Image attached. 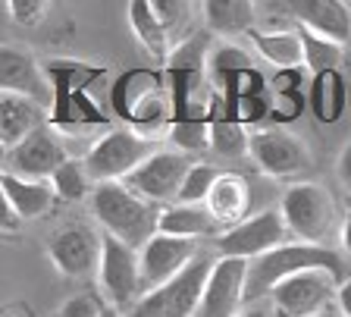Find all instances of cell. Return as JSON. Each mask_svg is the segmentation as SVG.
Instances as JSON below:
<instances>
[{
    "label": "cell",
    "instance_id": "35",
    "mask_svg": "<svg viewBox=\"0 0 351 317\" xmlns=\"http://www.w3.org/2000/svg\"><path fill=\"white\" fill-rule=\"evenodd\" d=\"M301 107H304V95H276L273 97L270 119L273 123H279V126L292 123V119L301 113Z\"/></svg>",
    "mask_w": 351,
    "mask_h": 317
},
{
    "label": "cell",
    "instance_id": "23",
    "mask_svg": "<svg viewBox=\"0 0 351 317\" xmlns=\"http://www.w3.org/2000/svg\"><path fill=\"white\" fill-rule=\"evenodd\" d=\"M157 97H163L160 79L154 73L138 69V73H125L123 79L117 82V89H113V107H117V113L123 119L135 123V117H138L151 101H157Z\"/></svg>",
    "mask_w": 351,
    "mask_h": 317
},
{
    "label": "cell",
    "instance_id": "41",
    "mask_svg": "<svg viewBox=\"0 0 351 317\" xmlns=\"http://www.w3.org/2000/svg\"><path fill=\"white\" fill-rule=\"evenodd\" d=\"M239 317H273L270 314V308H267V305H261V302H254V305H248V308L241 311Z\"/></svg>",
    "mask_w": 351,
    "mask_h": 317
},
{
    "label": "cell",
    "instance_id": "26",
    "mask_svg": "<svg viewBox=\"0 0 351 317\" xmlns=\"http://www.w3.org/2000/svg\"><path fill=\"white\" fill-rule=\"evenodd\" d=\"M129 23H132L135 38H138L141 47H145L151 57L167 60L169 54H173V47H169V35L160 25V19L154 16L151 0H135V3H129Z\"/></svg>",
    "mask_w": 351,
    "mask_h": 317
},
{
    "label": "cell",
    "instance_id": "7",
    "mask_svg": "<svg viewBox=\"0 0 351 317\" xmlns=\"http://www.w3.org/2000/svg\"><path fill=\"white\" fill-rule=\"evenodd\" d=\"M97 283H101V289H104L107 305H113V308H119V311L135 308L138 298L145 295L138 251L104 233V251H101V267H97Z\"/></svg>",
    "mask_w": 351,
    "mask_h": 317
},
{
    "label": "cell",
    "instance_id": "34",
    "mask_svg": "<svg viewBox=\"0 0 351 317\" xmlns=\"http://www.w3.org/2000/svg\"><path fill=\"white\" fill-rule=\"evenodd\" d=\"M3 10H7L19 25H38L44 19L47 3H44V0H10V3H3Z\"/></svg>",
    "mask_w": 351,
    "mask_h": 317
},
{
    "label": "cell",
    "instance_id": "22",
    "mask_svg": "<svg viewBox=\"0 0 351 317\" xmlns=\"http://www.w3.org/2000/svg\"><path fill=\"white\" fill-rule=\"evenodd\" d=\"M257 54L267 63L279 69H301L304 67V45H301L298 29H261L251 32Z\"/></svg>",
    "mask_w": 351,
    "mask_h": 317
},
{
    "label": "cell",
    "instance_id": "24",
    "mask_svg": "<svg viewBox=\"0 0 351 317\" xmlns=\"http://www.w3.org/2000/svg\"><path fill=\"white\" fill-rule=\"evenodd\" d=\"M204 23L213 35H245L254 32L251 25L257 23V7L251 0H207L204 7Z\"/></svg>",
    "mask_w": 351,
    "mask_h": 317
},
{
    "label": "cell",
    "instance_id": "33",
    "mask_svg": "<svg viewBox=\"0 0 351 317\" xmlns=\"http://www.w3.org/2000/svg\"><path fill=\"white\" fill-rule=\"evenodd\" d=\"M154 7V16L160 19V25L167 29V35L173 38V32L179 29V25L185 23V16H189V3H182V0H151Z\"/></svg>",
    "mask_w": 351,
    "mask_h": 317
},
{
    "label": "cell",
    "instance_id": "37",
    "mask_svg": "<svg viewBox=\"0 0 351 317\" xmlns=\"http://www.w3.org/2000/svg\"><path fill=\"white\" fill-rule=\"evenodd\" d=\"M301 82H304V69H279L273 75V91L276 95H301Z\"/></svg>",
    "mask_w": 351,
    "mask_h": 317
},
{
    "label": "cell",
    "instance_id": "28",
    "mask_svg": "<svg viewBox=\"0 0 351 317\" xmlns=\"http://www.w3.org/2000/svg\"><path fill=\"white\" fill-rule=\"evenodd\" d=\"M301 45H304V67L311 69V75H320V73H336L339 67H342V45H336V41H329V38L323 35H314V32L301 29Z\"/></svg>",
    "mask_w": 351,
    "mask_h": 317
},
{
    "label": "cell",
    "instance_id": "32",
    "mask_svg": "<svg viewBox=\"0 0 351 317\" xmlns=\"http://www.w3.org/2000/svg\"><path fill=\"white\" fill-rule=\"evenodd\" d=\"M229 107L235 110V117L241 123H263L270 119V110H273V101L267 95H251V97H239V101H229Z\"/></svg>",
    "mask_w": 351,
    "mask_h": 317
},
{
    "label": "cell",
    "instance_id": "5",
    "mask_svg": "<svg viewBox=\"0 0 351 317\" xmlns=\"http://www.w3.org/2000/svg\"><path fill=\"white\" fill-rule=\"evenodd\" d=\"M213 264L217 261H210L201 251L173 283L141 295L138 305L132 308V317H195L197 305H201V295H204V286L210 280Z\"/></svg>",
    "mask_w": 351,
    "mask_h": 317
},
{
    "label": "cell",
    "instance_id": "25",
    "mask_svg": "<svg viewBox=\"0 0 351 317\" xmlns=\"http://www.w3.org/2000/svg\"><path fill=\"white\" fill-rule=\"evenodd\" d=\"M311 110L320 123H336L342 117L345 104H348V85H345L342 73H320L311 75V91H307Z\"/></svg>",
    "mask_w": 351,
    "mask_h": 317
},
{
    "label": "cell",
    "instance_id": "44",
    "mask_svg": "<svg viewBox=\"0 0 351 317\" xmlns=\"http://www.w3.org/2000/svg\"><path fill=\"white\" fill-rule=\"evenodd\" d=\"M3 317H22L19 308H3Z\"/></svg>",
    "mask_w": 351,
    "mask_h": 317
},
{
    "label": "cell",
    "instance_id": "31",
    "mask_svg": "<svg viewBox=\"0 0 351 317\" xmlns=\"http://www.w3.org/2000/svg\"><path fill=\"white\" fill-rule=\"evenodd\" d=\"M217 167H207V163H195L189 170V176H185L182 183V192H179V204H204L207 195H210L213 183L219 179Z\"/></svg>",
    "mask_w": 351,
    "mask_h": 317
},
{
    "label": "cell",
    "instance_id": "21",
    "mask_svg": "<svg viewBox=\"0 0 351 317\" xmlns=\"http://www.w3.org/2000/svg\"><path fill=\"white\" fill-rule=\"evenodd\" d=\"M210 148L219 157H241V154H248V148H251V135L245 132V123L235 117V110L229 107V101L223 95L213 97Z\"/></svg>",
    "mask_w": 351,
    "mask_h": 317
},
{
    "label": "cell",
    "instance_id": "20",
    "mask_svg": "<svg viewBox=\"0 0 351 317\" xmlns=\"http://www.w3.org/2000/svg\"><path fill=\"white\" fill-rule=\"evenodd\" d=\"M160 233L163 236H176V239H191V242H201V239L223 236V226L213 220V214L204 204H167L160 214Z\"/></svg>",
    "mask_w": 351,
    "mask_h": 317
},
{
    "label": "cell",
    "instance_id": "14",
    "mask_svg": "<svg viewBox=\"0 0 351 317\" xmlns=\"http://www.w3.org/2000/svg\"><path fill=\"white\" fill-rule=\"evenodd\" d=\"M197 255H201V248H197V242H191V239H176V236L157 233V236L138 251L141 286H145V292H154V289L173 283Z\"/></svg>",
    "mask_w": 351,
    "mask_h": 317
},
{
    "label": "cell",
    "instance_id": "1",
    "mask_svg": "<svg viewBox=\"0 0 351 317\" xmlns=\"http://www.w3.org/2000/svg\"><path fill=\"white\" fill-rule=\"evenodd\" d=\"M91 211L97 223L107 229V236L125 242L129 248L141 251L160 233L163 207L135 195L125 183H101L91 192Z\"/></svg>",
    "mask_w": 351,
    "mask_h": 317
},
{
    "label": "cell",
    "instance_id": "10",
    "mask_svg": "<svg viewBox=\"0 0 351 317\" xmlns=\"http://www.w3.org/2000/svg\"><path fill=\"white\" fill-rule=\"evenodd\" d=\"M251 161L257 163V170L276 179H292L311 167V151L298 135L285 132L282 126H270V129H257L251 132Z\"/></svg>",
    "mask_w": 351,
    "mask_h": 317
},
{
    "label": "cell",
    "instance_id": "27",
    "mask_svg": "<svg viewBox=\"0 0 351 317\" xmlns=\"http://www.w3.org/2000/svg\"><path fill=\"white\" fill-rule=\"evenodd\" d=\"M207 47H210V35H204V32L176 45L173 54L167 57V75H204V67L210 63Z\"/></svg>",
    "mask_w": 351,
    "mask_h": 317
},
{
    "label": "cell",
    "instance_id": "17",
    "mask_svg": "<svg viewBox=\"0 0 351 317\" xmlns=\"http://www.w3.org/2000/svg\"><path fill=\"white\" fill-rule=\"evenodd\" d=\"M47 123H51V113L44 104L22 95H10V91L0 95V145L3 151H13L16 145H22L32 132H38Z\"/></svg>",
    "mask_w": 351,
    "mask_h": 317
},
{
    "label": "cell",
    "instance_id": "15",
    "mask_svg": "<svg viewBox=\"0 0 351 317\" xmlns=\"http://www.w3.org/2000/svg\"><path fill=\"white\" fill-rule=\"evenodd\" d=\"M0 85L10 95H22L32 97L38 104H53V89L47 75H44V67H38L29 54L16 51V47H7L0 51Z\"/></svg>",
    "mask_w": 351,
    "mask_h": 317
},
{
    "label": "cell",
    "instance_id": "4",
    "mask_svg": "<svg viewBox=\"0 0 351 317\" xmlns=\"http://www.w3.org/2000/svg\"><path fill=\"white\" fill-rule=\"evenodd\" d=\"M151 154H154V145L145 132L110 129V132H104L95 145L88 148L85 167L91 173V179H95V185L125 183Z\"/></svg>",
    "mask_w": 351,
    "mask_h": 317
},
{
    "label": "cell",
    "instance_id": "42",
    "mask_svg": "<svg viewBox=\"0 0 351 317\" xmlns=\"http://www.w3.org/2000/svg\"><path fill=\"white\" fill-rule=\"evenodd\" d=\"M342 248L351 255V214L342 220Z\"/></svg>",
    "mask_w": 351,
    "mask_h": 317
},
{
    "label": "cell",
    "instance_id": "39",
    "mask_svg": "<svg viewBox=\"0 0 351 317\" xmlns=\"http://www.w3.org/2000/svg\"><path fill=\"white\" fill-rule=\"evenodd\" d=\"M339 179L345 183V189H351V141L342 148V154H339Z\"/></svg>",
    "mask_w": 351,
    "mask_h": 317
},
{
    "label": "cell",
    "instance_id": "36",
    "mask_svg": "<svg viewBox=\"0 0 351 317\" xmlns=\"http://www.w3.org/2000/svg\"><path fill=\"white\" fill-rule=\"evenodd\" d=\"M104 305L97 302L95 295H73L69 302H63L57 317H101Z\"/></svg>",
    "mask_w": 351,
    "mask_h": 317
},
{
    "label": "cell",
    "instance_id": "6",
    "mask_svg": "<svg viewBox=\"0 0 351 317\" xmlns=\"http://www.w3.org/2000/svg\"><path fill=\"white\" fill-rule=\"evenodd\" d=\"M289 242H292V233L282 220V211H261V214H251L248 220H241L239 226L226 229L217 239V251L219 258L257 261Z\"/></svg>",
    "mask_w": 351,
    "mask_h": 317
},
{
    "label": "cell",
    "instance_id": "3",
    "mask_svg": "<svg viewBox=\"0 0 351 317\" xmlns=\"http://www.w3.org/2000/svg\"><path fill=\"white\" fill-rule=\"evenodd\" d=\"M279 211L298 242L323 245L336 229V201L320 183H292L285 189Z\"/></svg>",
    "mask_w": 351,
    "mask_h": 317
},
{
    "label": "cell",
    "instance_id": "47",
    "mask_svg": "<svg viewBox=\"0 0 351 317\" xmlns=\"http://www.w3.org/2000/svg\"><path fill=\"white\" fill-rule=\"evenodd\" d=\"M279 317H282V314H279Z\"/></svg>",
    "mask_w": 351,
    "mask_h": 317
},
{
    "label": "cell",
    "instance_id": "40",
    "mask_svg": "<svg viewBox=\"0 0 351 317\" xmlns=\"http://www.w3.org/2000/svg\"><path fill=\"white\" fill-rule=\"evenodd\" d=\"M336 305H339V311H342V317H351V280H345L342 286H339Z\"/></svg>",
    "mask_w": 351,
    "mask_h": 317
},
{
    "label": "cell",
    "instance_id": "8",
    "mask_svg": "<svg viewBox=\"0 0 351 317\" xmlns=\"http://www.w3.org/2000/svg\"><path fill=\"white\" fill-rule=\"evenodd\" d=\"M339 286L342 283L332 270H304L279 283L270 298L282 317H317L332 308Z\"/></svg>",
    "mask_w": 351,
    "mask_h": 317
},
{
    "label": "cell",
    "instance_id": "18",
    "mask_svg": "<svg viewBox=\"0 0 351 317\" xmlns=\"http://www.w3.org/2000/svg\"><path fill=\"white\" fill-rule=\"evenodd\" d=\"M251 201H254V195H251V185L241 173H219L204 207L213 214V220L223 226V233H226V229L239 226L241 220L251 217Z\"/></svg>",
    "mask_w": 351,
    "mask_h": 317
},
{
    "label": "cell",
    "instance_id": "11",
    "mask_svg": "<svg viewBox=\"0 0 351 317\" xmlns=\"http://www.w3.org/2000/svg\"><path fill=\"white\" fill-rule=\"evenodd\" d=\"M248 270L251 261L217 258L195 317H239L248 308Z\"/></svg>",
    "mask_w": 351,
    "mask_h": 317
},
{
    "label": "cell",
    "instance_id": "30",
    "mask_svg": "<svg viewBox=\"0 0 351 317\" xmlns=\"http://www.w3.org/2000/svg\"><path fill=\"white\" fill-rule=\"evenodd\" d=\"M245 69H254V63H251L248 51H241L239 45H223V47H217V51H210L207 75H210V82L219 91H223V85H226L229 79H235V75L245 73Z\"/></svg>",
    "mask_w": 351,
    "mask_h": 317
},
{
    "label": "cell",
    "instance_id": "2",
    "mask_svg": "<svg viewBox=\"0 0 351 317\" xmlns=\"http://www.w3.org/2000/svg\"><path fill=\"white\" fill-rule=\"evenodd\" d=\"M304 270H332L342 277V258L326 245H307V242H289L282 248L251 261L248 270V305L261 302L263 295H270L282 280Z\"/></svg>",
    "mask_w": 351,
    "mask_h": 317
},
{
    "label": "cell",
    "instance_id": "9",
    "mask_svg": "<svg viewBox=\"0 0 351 317\" xmlns=\"http://www.w3.org/2000/svg\"><path fill=\"white\" fill-rule=\"evenodd\" d=\"M195 163L189 161V154L182 151H154L138 170L125 179L135 195H141L145 201L157 207H167L169 201H179V192H182V183L189 176V170Z\"/></svg>",
    "mask_w": 351,
    "mask_h": 317
},
{
    "label": "cell",
    "instance_id": "16",
    "mask_svg": "<svg viewBox=\"0 0 351 317\" xmlns=\"http://www.w3.org/2000/svg\"><path fill=\"white\" fill-rule=\"evenodd\" d=\"M289 13H295V23L314 35L342 47L351 41V10L342 0H295L289 3Z\"/></svg>",
    "mask_w": 351,
    "mask_h": 317
},
{
    "label": "cell",
    "instance_id": "43",
    "mask_svg": "<svg viewBox=\"0 0 351 317\" xmlns=\"http://www.w3.org/2000/svg\"><path fill=\"white\" fill-rule=\"evenodd\" d=\"M101 317H123V311L113 308V305H104V314Z\"/></svg>",
    "mask_w": 351,
    "mask_h": 317
},
{
    "label": "cell",
    "instance_id": "38",
    "mask_svg": "<svg viewBox=\"0 0 351 317\" xmlns=\"http://www.w3.org/2000/svg\"><path fill=\"white\" fill-rule=\"evenodd\" d=\"M19 223H22V217L16 214V207L0 195V226H3V236H13L16 229H19Z\"/></svg>",
    "mask_w": 351,
    "mask_h": 317
},
{
    "label": "cell",
    "instance_id": "29",
    "mask_svg": "<svg viewBox=\"0 0 351 317\" xmlns=\"http://www.w3.org/2000/svg\"><path fill=\"white\" fill-rule=\"evenodd\" d=\"M51 185L60 201H82V198H91V192H95V179L88 173L85 161H75V157H69V161L53 173Z\"/></svg>",
    "mask_w": 351,
    "mask_h": 317
},
{
    "label": "cell",
    "instance_id": "46",
    "mask_svg": "<svg viewBox=\"0 0 351 317\" xmlns=\"http://www.w3.org/2000/svg\"><path fill=\"white\" fill-rule=\"evenodd\" d=\"M348 107H351V82H348Z\"/></svg>",
    "mask_w": 351,
    "mask_h": 317
},
{
    "label": "cell",
    "instance_id": "12",
    "mask_svg": "<svg viewBox=\"0 0 351 317\" xmlns=\"http://www.w3.org/2000/svg\"><path fill=\"white\" fill-rule=\"evenodd\" d=\"M66 161H69V154H66L63 139L47 123L38 132H32L22 145L7 151V170L3 173H13V176H22V179H38V183H51V176Z\"/></svg>",
    "mask_w": 351,
    "mask_h": 317
},
{
    "label": "cell",
    "instance_id": "13",
    "mask_svg": "<svg viewBox=\"0 0 351 317\" xmlns=\"http://www.w3.org/2000/svg\"><path fill=\"white\" fill-rule=\"evenodd\" d=\"M101 251H104V236H97L95 229H88V226H63L47 242L51 264L63 277H73V280L97 277Z\"/></svg>",
    "mask_w": 351,
    "mask_h": 317
},
{
    "label": "cell",
    "instance_id": "45",
    "mask_svg": "<svg viewBox=\"0 0 351 317\" xmlns=\"http://www.w3.org/2000/svg\"><path fill=\"white\" fill-rule=\"evenodd\" d=\"M317 317H336V314H332V308H329V311H323V314H317Z\"/></svg>",
    "mask_w": 351,
    "mask_h": 317
},
{
    "label": "cell",
    "instance_id": "19",
    "mask_svg": "<svg viewBox=\"0 0 351 317\" xmlns=\"http://www.w3.org/2000/svg\"><path fill=\"white\" fill-rule=\"evenodd\" d=\"M0 195L16 207V214H19L22 220H35V217L51 214L53 204L60 201L51 183L22 179V176H13V173H3V176H0Z\"/></svg>",
    "mask_w": 351,
    "mask_h": 317
}]
</instances>
